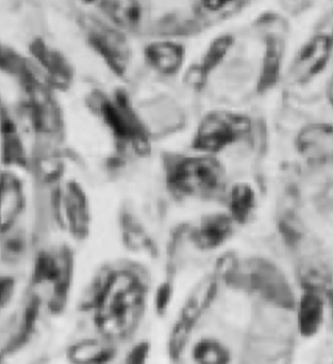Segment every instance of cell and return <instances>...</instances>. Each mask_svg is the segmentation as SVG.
Instances as JSON below:
<instances>
[{
  "label": "cell",
  "instance_id": "cell-1",
  "mask_svg": "<svg viewBox=\"0 0 333 364\" xmlns=\"http://www.w3.org/2000/svg\"><path fill=\"white\" fill-rule=\"evenodd\" d=\"M162 172L166 190L178 199L217 198L226 191L227 171L217 156L168 151Z\"/></svg>",
  "mask_w": 333,
  "mask_h": 364
},
{
  "label": "cell",
  "instance_id": "cell-2",
  "mask_svg": "<svg viewBox=\"0 0 333 364\" xmlns=\"http://www.w3.org/2000/svg\"><path fill=\"white\" fill-rule=\"evenodd\" d=\"M146 295L140 276L129 272L114 275L98 304L96 323L100 331L112 338L131 333L144 314Z\"/></svg>",
  "mask_w": 333,
  "mask_h": 364
},
{
  "label": "cell",
  "instance_id": "cell-3",
  "mask_svg": "<svg viewBox=\"0 0 333 364\" xmlns=\"http://www.w3.org/2000/svg\"><path fill=\"white\" fill-rule=\"evenodd\" d=\"M253 132V122L242 113L211 110L200 119L191 147L194 153L217 156L244 142Z\"/></svg>",
  "mask_w": 333,
  "mask_h": 364
},
{
  "label": "cell",
  "instance_id": "cell-4",
  "mask_svg": "<svg viewBox=\"0 0 333 364\" xmlns=\"http://www.w3.org/2000/svg\"><path fill=\"white\" fill-rule=\"evenodd\" d=\"M79 28L87 46L119 76H124L131 61V46L127 34L104 17L82 12L78 16Z\"/></svg>",
  "mask_w": 333,
  "mask_h": 364
},
{
  "label": "cell",
  "instance_id": "cell-5",
  "mask_svg": "<svg viewBox=\"0 0 333 364\" xmlns=\"http://www.w3.org/2000/svg\"><path fill=\"white\" fill-rule=\"evenodd\" d=\"M219 289L217 275L202 278L187 297L177 318L170 338V352L178 356L198 318L214 299Z\"/></svg>",
  "mask_w": 333,
  "mask_h": 364
},
{
  "label": "cell",
  "instance_id": "cell-6",
  "mask_svg": "<svg viewBox=\"0 0 333 364\" xmlns=\"http://www.w3.org/2000/svg\"><path fill=\"white\" fill-rule=\"evenodd\" d=\"M332 36L328 32H317L300 46L290 66L292 78L307 85L325 72L332 57Z\"/></svg>",
  "mask_w": 333,
  "mask_h": 364
},
{
  "label": "cell",
  "instance_id": "cell-7",
  "mask_svg": "<svg viewBox=\"0 0 333 364\" xmlns=\"http://www.w3.org/2000/svg\"><path fill=\"white\" fill-rule=\"evenodd\" d=\"M236 228L227 212H211L189 225L187 242L198 252H214L232 239Z\"/></svg>",
  "mask_w": 333,
  "mask_h": 364
},
{
  "label": "cell",
  "instance_id": "cell-8",
  "mask_svg": "<svg viewBox=\"0 0 333 364\" xmlns=\"http://www.w3.org/2000/svg\"><path fill=\"white\" fill-rule=\"evenodd\" d=\"M144 114L145 117H141V119L151 139L173 136L185 129L187 125L185 111L177 104L176 100L170 98H158L147 106Z\"/></svg>",
  "mask_w": 333,
  "mask_h": 364
},
{
  "label": "cell",
  "instance_id": "cell-9",
  "mask_svg": "<svg viewBox=\"0 0 333 364\" xmlns=\"http://www.w3.org/2000/svg\"><path fill=\"white\" fill-rule=\"evenodd\" d=\"M234 45V38L231 34H222L213 38L200 59L187 70L185 74L187 85L196 91L204 90L212 75L224 63Z\"/></svg>",
  "mask_w": 333,
  "mask_h": 364
},
{
  "label": "cell",
  "instance_id": "cell-10",
  "mask_svg": "<svg viewBox=\"0 0 333 364\" xmlns=\"http://www.w3.org/2000/svg\"><path fill=\"white\" fill-rule=\"evenodd\" d=\"M332 124L315 122L304 126L295 139L297 153L310 164H328L332 160Z\"/></svg>",
  "mask_w": 333,
  "mask_h": 364
},
{
  "label": "cell",
  "instance_id": "cell-11",
  "mask_svg": "<svg viewBox=\"0 0 333 364\" xmlns=\"http://www.w3.org/2000/svg\"><path fill=\"white\" fill-rule=\"evenodd\" d=\"M144 57L148 66L157 74L174 77L183 70L187 48L175 41H155L145 46Z\"/></svg>",
  "mask_w": 333,
  "mask_h": 364
},
{
  "label": "cell",
  "instance_id": "cell-12",
  "mask_svg": "<svg viewBox=\"0 0 333 364\" xmlns=\"http://www.w3.org/2000/svg\"><path fill=\"white\" fill-rule=\"evenodd\" d=\"M98 8L107 21L125 33L138 31L144 19L142 0H102Z\"/></svg>",
  "mask_w": 333,
  "mask_h": 364
},
{
  "label": "cell",
  "instance_id": "cell-13",
  "mask_svg": "<svg viewBox=\"0 0 333 364\" xmlns=\"http://www.w3.org/2000/svg\"><path fill=\"white\" fill-rule=\"evenodd\" d=\"M283 43V38L278 34L273 36L270 33L266 38V50L257 81V92L259 94H266L274 89L280 79L285 53Z\"/></svg>",
  "mask_w": 333,
  "mask_h": 364
},
{
  "label": "cell",
  "instance_id": "cell-14",
  "mask_svg": "<svg viewBox=\"0 0 333 364\" xmlns=\"http://www.w3.org/2000/svg\"><path fill=\"white\" fill-rule=\"evenodd\" d=\"M227 213L236 226H245L253 220L258 209L255 188L247 182L234 184L226 193Z\"/></svg>",
  "mask_w": 333,
  "mask_h": 364
},
{
  "label": "cell",
  "instance_id": "cell-15",
  "mask_svg": "<svg viewBox=\"0 0 333 364\" xmlns=\"http://www.w3.org/2000/svg\"><path fill=\"white\" fill-rule=\"evenodd\" d=\"M325 304L321 293L312 286L305 288L298 307V326L305 337H312L321 328Z\"/></svg>",
  "mask_w": 333,
  "mask_h": 364
},
{
  "label": "cell",
  "instance_id": "cell-16",
  "mask_svg": "<svg viewBox=\"0 0 333 364\" xmlns=\"http://www.w3.org/2000/svg\"><path fill=\"white\" fill-rule=\"evenodd\" d=\"M196 364H228L229 353L219 342L212 339H202L193 350Z\"/></svg>",
  "mask_w": 333,
  "mask_h": 364
},
{
  "label": "cell",
  "instance_id": "cell-17",
  "mask_svg": "<svg viewBox=\"0 0 333 364\" xmlns=\"http://www.w3.org/2000/svg\"><path fill=\"white\" fill-rule=\"evenodd\" d=\"M112 356V353L106 346L98 342H87V344L79 346L75 353V358L79 363L85 364H99L108 360Z\"/></svg>",
  "mask_w": 333,
  "mask_h": 364
},
{
  "label": "cell",
  "instance_id": "cell-18",
  "mask_svg": "<svg viewBox=\"0 0 333 364\" xmlns=\"http://www.w3.org/2000/svg\"><path fill=\"white\" fill-rule=\"evenodd\" d=\"M244 0H200L198 6L202 12L215 14V13L223 12L226 9Z\"/></svg>",
  "mask_w": 333,
  "mask_h": 364
},
{
  "label": "cell",
  "instance_id": "cell-19",
  "mask_svg": "<svg viewBox=\"0 0 333 364\" xmlns=\"http://www.w3.org/2000/svg\"><path fill=\"white\" fill-rule=\"evenodd\" d=\"M147 358V348L144 346H138L136 350L130 354L127 364H145Z\"/></svg>",
  "mask_w": 333,
  "mask_h": 364
},
{
  "label": "cell",
  "instance_id": "cell-20",
  "mask_svg": "<svg viewBox=\"0 0 333 364\" xmlns=\"http://www.w3.org/2000/svg\"><path fill=\"white\" fill-rule=\"evenodd\" d=\"M80 1L82 2L83 4H85V6H97L98 8L102 0H80Z\"/></svg>",
  "mask_w": 333,
  "mask_h": 364
}]
</instances>
